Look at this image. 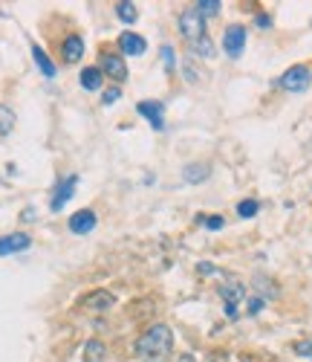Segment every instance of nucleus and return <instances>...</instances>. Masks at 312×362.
Instances as JSON below:
<instances>
[{
  "instance_id": "obj_25",
  "label": "nucleus",
  "mask_w": 312,
  "mask_h": 362,
  "mask_svg": "<svg viewBox=\"0 0 312 362\" xmlns=\"http://www.w3.org/2000/svg\"><path fill=\"white\" fill-rule=\"evenodd\" d=\"M263 310V298L260 296H255V298H248V313H252V316H258Z\"/></svg>"
},
{
  "instance_id": "obj_11",
  "label": "nucleus",
  "mask_w": 312,
  "mask_h": 362,
  "mask_svg": "<svg viewBox=\"0 0 312 362\" xmlns=\"http://www.w3.org/2000/svg\"><path fill=\"white\" fill-rule=\"evenodd\" d=\"M96 229V212H90V209H81V212L70 215V232L73 235H87Z\"/></svg>"
},
{
  "instance_id": "obj_7",
  "label": "nucleus",
  "mask_w": 312,
  "mask_h": 362,
  "mask_svg": "<svg viewBox=\"0 0 312 362\" xmlns=\"http://www.w3.org/2000/svg\"><path fill=\"white\" fill-rule=\"evenodd\" d=\"M113 305H116V296H113L110 290H92V293L84 296V308L92 310V313H104V310H110Z\"/></svg>"
},
{
  "instance_id": "obj_22",
  "label": "nucleus",
  "mask_w": 312,
  "mask_h": 362,
  "mask_svg": "<svg viewBox=\"0 0 312 362\" xmlns=\"http://www.w3.org/2000/svg\"><path fill=\"white\" fill-rule=\"evenodd\" d=\"M260 212V203L258 200H240L237 203V215L240 218H255Z\"/></svg>"
},
{
  "instance_id": "obj_21",
  "label": "nucleus",
  "mask_w": 312,
  "mask_h": 362,
  "mask_svg": "<svg viewBox=\"0 0 312 362\" xmlns=\"http://www.w3.org/2000/svg\"><path fill=\"white\" fill-rule=\"evenodd\" d=\"M191 49H194V55L197 58H214V44H211V38L205 35V38H200V41H194L191 44Z\"/></svg>"
},
{
  "instance_id": "obj_15",
  "label": "nucleus",
  "mask_w": 312,
  "mask_h": 362,
  "mask_svg": "<svg viewBox=\"0 0 312 362\" xmlns=\"http://www.w3.org/2000/svg\"><path fill=\"white\" fill-rule=\"evenodd\" d=\"M32 58H35V67L41 70V76H44V78H55V73H58V70H55V64H52V58H49L38 44L32 47Z\"/></svg>"
},
{
  "instance_id": "obj_10",
  "label": "nucleus",
  "mask_w": 312,
  "mask_h": 362,
  "mask_svg": "<svg viewBox=\"0 0 312 362\" xmlns=\"http://www.w3.org/2000/svg\"><path fill=\"white\" fill-rule=\"evenodd\" d=\"M148 122L153 125V128H165V105L162 102H139V107H136Z\"/></svg>"
},
{
  "instance_id": "obj_18",
  "label": "nucleus",
  "mask_w": 312,
  "mask_h": 362,
  "mask_svg": "<svg viewBox=\"0 0 312 362\" xmlns=\"http://www.w3.org/2000/svg\"><path fill=\"white\" fill-rule=\"evenodd\" d=\"M208 174H211V171H208V165H203V163H191V165L182 168V177L188 180V183H203Z\"/></svg>"
},
{
  "instance_id": "obj_20",
  "label": "nucleus",
  "mask_w": 312,
  "mask_h": 362,
  "mask_svg": "<svg viewBox=\"0 0 312 362\" xmlns=\"http://www.w3.org/2000/svg\"><path fill=\"white\" fill-rule=\"evenodd\" d=\"M12 128H15V113L6 105H0V136L12 134Z\"/></svg>"
},
{
  "instance_id": "obj_26",
  "label": "nucleus",
  "mask_w": 312,
  "mask_h": 362,
  "mask_svg": "<svg viewBox=\"0 0 312 362\" xmlns=\"http://www.w3.org/2000/svg\"><path fill=\"white\" fill-rule=\"evenodd\" d=\"M162 62H165L168 70H174V49L171 47H162Z\"/></svg>"
},
{
  "instance_id": "obj_9",
  "label": "nucleus",
  "mask_w": 312,
  "mask_h": 362,
  "mask_svg": "<svg viewBox=\"0 0 312 362\" xmlns=\"http://www.w3.org/2000/svg\"><path fill=\"white\" fill-rule=\"evenodd\" d=\"M119 49H121L124 55L139 58V55L148 52V41H145L142 35H136V33H121V35H119Z\"/></svg>"
},
{
  "instance_id": "obj_1",
  "label": "nucleus",
  "mask_w": 312,
  "mask_h": 362,
  "mask_svg": "<svg viewBox=\"0 0 312 362\" xmlns=\"http://www.w3.org/2000/svg\"><path fill=\"white\" fill-rule=\"evenodd\" d=\"M171 348H174V330L168 325H150L136 339V354L150 356V359H160V356L171 354Z\"/></svg>"
},
{
  "instance_id": "obj_29",
  "label": "nucleus",
  "mask_w": 312,
  "mask_h": 362,
  "mask_svg": "<svg viewBox=\"0 0 312 362\" xmlns=\"http://www.w3.org/2000/svg\"><path fill=\"white\" fill-rule=\"evenodd\" d=\"M153 362H156V359H153Z\"/></svg>"
},
{
  "instance_id": "obj_3",
  "label": "nucleus",
  "mask_w": 312,
  "mask_h": 362,
  "mask_svg": "<svg viewBox=\"0 0 312 362\" xmlns=\"http://www.w3.org/2000/svg\"><path fill=\"white\" fill-rule=\"evenodd\" d=\"M179 33H182V38L188 41V44L205 38V18L197 9H185L179 15Z\"/></svg>"
},
{
  "instance_id": "obj_12",
  "label": "nucleus",
  "mask_w": 312,
  "mask_h": 362,
  "mask_svg": "<svg viewBox=\"0 0 312 362\" xmlns=\"http://www.w3.org/2000/svg\"><path fill=\"white\" fill-rule=\"evenodd\" d=\"M76 183H78V177H67L64 180V183H61L58 189H55V197H52V203H49V209H52V212H61V209H64V203L73 197V192H76Z\"/></svg>"
},
{
  "instance_id": "obj_27",
  "label": "nucleus",
  "mask_w": 312,
  "mask_h": 362,
  "mask_svg": "<svg viewBox=\"0 0 312 362\" xmlns=\"http://www.w3.org/2000/svg\"><path fill=\"white\" fill-rule=\"evenodd\" d=\"M295 351L301 356H312V342H301V345H295Z\"/></svg>"
},
{
  "instance_id": "obj_5",
  "label": "nucleus",
  "mask_w": 312,
  "mask_h": 362,
  "mask_svg": "<svg viewBox=\"0 0 312 362\" xmlns=\"http://www.w3.org/2000/svg\"><path fill=\"white\" fill-rule=\"evenodd\" d=\"M223 49L229 58H240L243 49H246V29L243 26H229L226 33H223Z\"/></svg>"
},
{
  "instance_id": "obj_14",
  "label": "nucleus",
  "mask_w": 312,
  "mask_h": 362,
  "mask_svg": "<svg viewBox=\"0 0 312 362\" xmlns=\"http://www.w3.org/2000/svg\"><path fill=\"white\" fill-rule=\"evenodd\" d=\"M78 81H81V87L84 90H102V84H104V73L99 70V67H87V70H81V76H78Z\"/></svg>"
},
{
  "instance_id": "obj_28",
  "label": "nucleus",
  "mask_w": 312,
  "mask_h": 362,
  "mask_svg": "<svg viewBox=\"0 0 312 362\" xmlns=\"http://www.w3.org/2000/svg\"><path fill=\"white\" fill-rule=\"evenodd\" d=\"M272 21H269V15H258V26H269Z\"/></svg>"
},
{
  "instance_id": "obj_24",
  "label": "nucleus",
  "mask_w": 312,
  "mask_h": 362,
  "mask_svg": "<svg viewBox=\"0 0 312 362\" xmlns=\"http://www.w3.org/2000/svg\"><path fill=\"white\" fill-rule=\"evenodd\" d=\"M200 223L205 226V229H223V218H200Z\"/></svg>"
},
{
  "instance_id": "obj_6",
  "label": "nucleus",
  "mask_w": 312,
  "mask_h": 362,
  "mask_svg": "<svg viewBox=\"0 0 312 362\" xmlns=\"http://www.w3.org/2000/svg\"><path fill=\"white\" fill-rule=\"evenodd\" d=\"M220 296H223V301H226V316H229V319H237V308H240V301L246 298V287L234 281V284L220 287Z\"/></svg>"
},
{
  "instance_id": "obj_2",
  "label": "nucleus",
  "mask_w": 312,
  "mask_h": 362,
  "mask_svg": "<svg viewBox=\"0 0 312 362\" xmlns=\"http://www.w3.org/2000/svg\"><path fill=\"white\" fill-rule=\"evenodd\" d=\"M309 84H312V70L304 67V64L289 67L284 76L277 78V87H280V90H287V93H304Z\"/></svg>"
},
{
  "instance_id": "obj_13",
  "label": "nucleus",
  "mask_w": 312,
  "mask_h": 362,
  "mask_svg": "<svg viewBox=\"0 0 312 362\" xmlns=\"http://www.w3.org/2000/svg\"><path fill=\"white\" fill-rule=\"evenodd\" d=\"M61 52H64V62H67V64H78L81 55H84V41H81V35H67L64 44H61Z\"/></svg>"
},
{
  "instance_id": "obj_8",
  "label": "nucleus",
  "mask_w": 312,
  "mask_h": 362,
  "mask_svg": "<svg viewBox=\"0 0 312 362\" xmlns=\"http://www.w3.org/2000/svg\"><path fill=\"white\" fill-rule=\"evenodd\" d=\"M32 247V238L26 232H15V235H4L0 238V255H15V252H23Z\"/></svg>"
},
{
  "instance_id": "obj_16",
  "label": "nucleus",
  "mask_w": 312,
  "mask_h": 362,
  "mask_svg": "<svg viewBox=\"0 0 312 362\" xmlns=\"http://www.w3.org/2000/svg\"><path fill=\"white\" fill-rule=\"evenodd\" d=\"M116 18H119L121 23L133 26V23L139 21V9L131 4V0H121V4H116Z\"/></svg>"
},
{
  "instance_id": "obj_4",
  "label": "nucleus",
  "mask_w": 312,
  "mask_h": 362,
  "mask_svg": "<svg viewBox=\"0 0 312 362\" xmlns=\"http://www.w3.org/2000/svg\"><path fill=\"white\" fill-rule=\"evenodd\" d=\"M99 70H102L104 76H110L116 84H121L124 78H128V64H124V58H121L119 52H104Z\"/></svg>"
},
{
  "instance_id": "obj_19",
  "label": "nucleus",
  "mask_w": 312,
  "mask_h": 362,
  "mask_svg": "<svg viewBox=\"0 0 312 362\" xmlns=\"http://www.w3.org/2000/svg\"><path fill=\"white\" fill-rule=\"evenodd\" d=\"M220 0H200V4H194V9L203 15V18H214V15H220Z\"/></svg>"
},
{
  "instance_id": "obj_23",
  "label": "nucleus",
  "mask_w": 312,
  "mask_h": 362,
  "mask_svg": "<svg viewBox=\"0 0 312 362\" xmlns=\"http://www.w3.org/2000/svg\"><path fill=\"white\" fill-rule=\"evenodd\" d=\"M119 96H121V90L119 87H110V90H104V96H102V102L110 107V105H116L119 102Z\"/></svg>"
},
{
  "instance_id": "obj_17",
  "label": "nucleus",
  "mask_w": 312,
  "mask_h": 362,
  "mask_svg": "<svg viewBox=\"0 0 312 362\" xmlns=\"http://www.w3.org/2000/svg\"><path fill=\"white\" fill-rule=\"evenodd\" d=\"M104 354H107V348L99 339H90L84 345V362H104Z\"/></svg>"
}]
</instances>
